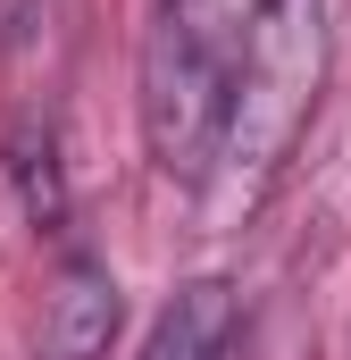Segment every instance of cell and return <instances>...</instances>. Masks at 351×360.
<instances>
[{"instance_id": "7a4b0ae2", "label": "cell", "mask_w": 351, "mask_h": 360, "mask_svg": "<svg viewBox=\"0 0 351 360\" xmlns=\"http://www.w3.org/2000/svg\"><path fill=\"white\" fill-rule=\"evenodd\" d=\"M226 84H234V68H226L218 42L201 34L192 0H159V17H151V34H143V143H151V168H159V176L201 184L218 168Z\"/></svg>"}, {"instance_id": "3957f363", "label": "cell", "mask_w": 351, "mask_h": 360, "mask_svg": "<svg viewBox=\"0 0 351 360\" xmlns=\"http://www.w3.org/2000/svg\"><path fill=\"white\" fill-rule=\"evenodd\" d=\"M117 319H126L117 276L100 269L92 252H67V269H59V285H51V302H42L34 360H109V344H117Z\"/></svg>"}, {"instance_id": "277c9868", "label": "cell", "mask_w": 351, "mask_h": 360, "mask_svg": "<svg viewBox=\"0 0 351 360\" xmlns=\"http://www.w3.org/2000/svg\"><path fill=\"white\" fill-rule=\"evenodd\" d=\"M234 327H243L234 285H226V276H192L168 310H159L143 360H226V352H234Z\"/></svg>"}, {"instance_id": "5b68a950", "label": "cell", "mask_w": 351, "mask_h": 360, "mask_svg": "<svg viewBox=\"0 0 351 360\" xmlns=\"http://www.w3.org/2000/svg\"><path fill=\"white\" fill-rule=\"evenodd\" d=\"M8 184H17L34 235H67V226H76V201H67V168H59L51 117H17V126H8Z\"/></svg>"}, {"instance_id": "6da1fadb", "label": "cell", "mask_w": 351, "mask_h": 360, "mask_svg": "<svg viewBox=\"0 0 351 360\" xmlns=\"http://www.w3.org/2000/svg\"><path fill=\"white\" fill-rule=\"evenodd\" d=\"M318 84H326V0H260L234 51L226 143H218V176L234 184V201H260L276 184L293 143L310 134Z\"/></svg>"}]
</instances>
